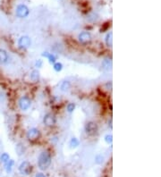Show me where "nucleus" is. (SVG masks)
Returning <instances> with one entry per match:
<instances>
[{"label":"nucleus","instance_id":"9b49d317","mask_svg":"<svg viewBox=\"0 0 161 177\" xmlns=\"http://www.w3.org/2000/svg\"><path fill=\"white\" fill-rule=\"evenodd\" d=\"M42 57L48 58V60H49V62L50 64H55V63L57 62V57L54 54L49 53V52H44V53L42 54Z\"/></svg>","mask_w":161,"mask_h":177},{"label":"nucleus","instance_id":"f8f14e48","mask_svg":"<svg viewBox=\"0 0 161 177\" xmlns=\"http://www.w3.org/2000/svg\"><path fill=\"white\" fill-rule=\"evenodd\" d=\"M105 41H106V44L107 47L112 48V46H113V33L112 32H108L107 34Z\"/></svg>","mask_w":161,"mask_h":177},{"label":"nucleus","instance_id":"1a4fd4ad","mask_svg":"<svg viewBox=\"0 0 161 177\" xmlns=\"http://www.w3.org/2000/svg\"><path fill=\"white\" fill-rule=\"evenodd\" d=\"M78 40L82 44H87L91 40V34L88 32H82L79 34Z\"/></svg>","mask_w":161,"mask_h":177},{"label":"nucleus","instance_id":"0eeeda50","mask_svg":"<svg viewBox=\"0 0 161 177\" xmlns=\"http://www.w3.org/2000/svg\"><path fill=\"white\" fill-rule=\"evenodd\" d=\"M16 15L19 18H26L29 15V8L24 5H20L16 8Z\"/></svg>","mask_w":161,"mask_h":177},{"label":"nucleus","instance_id":"a211bd4d","mask_svg":"<svg viewBox=\"0 0 161 177\" xmlns=\"http://www.w3.org/2000/svg\"><path fill=\"white\" fill-rule=\"evenodd\" d=\"M15 149H16V152L18 153V155H23L24 153V147L23 146V144H21V143H19L17 146H16V148H15Z\"/></svg>","mask_w":161,"mask_h":177},{"label":"nucleus","instance_id":"aec40b11","mask_svg":"<svg viewBox=\"0 0 161 177\" xmlns=\"http://www.w3.org/2000/svg\"><path fill=\"white\" fill-rule=\"evenodd\" d=\"M9 159H10V157H9V155H8L7 153H3V154L1 155V156H0V160H1L2 163H5V164H6Z\"/></svg>","mask_w":161,"mask_h":177},{"label":"nucleus","instance_id":"39448f33","mask_svg":"<svg viewBox=\"0 0 161 177\" xmlns=\"http://www.w3.org/2000/svg\"><path fill=\"white\" fill-rule=\"evenodd\" d=\"M19 171L23 175H29L32 171V166L28 161H24L20 165Z\"/></svg>","mask_w":161,"mask_h":177},{"label":"nucleus","instance_id":"4468645a","mask_svg":"<svg viewBox=\"0 0 161 177\" xmlns=\"http://www.w3.org/2000/svg\"><path fill=\"white\" fill-rule=\"evenodd\" d=\"M102 67H103V69L109 71L112 67V61L110 59H105L102 63Z\"/></svg>","mask_w":161,"mask_h":177},{"label":"nucleus","instance_id":"b1692460","mask_svg":"<svg viewBox=\"0 0 161 177\" xmlns=\"http://www.w3.org/2000/svg\"><path fill=\"white\" fill-rule=\"evenodd\" d=\"M35 177H46L43 173H37L36 174V176Z\"/></svg>","mask_w":161,"mask_h":177},{"label":"nucleus","instance_id":"7ed1b4c3","mask_svg":"<svg viewBox=\"0 0 161 177\" xmlns=\"http://www.w3.org/2000/svg\"><path fill=\"white\" fill-rule=\"evenodd\" d=\"M31 44H32V40L28 36H22L18 40V47L20 49L25 50L31 47Z\"/></svg>","mask_w":161,"mask_h":177},{"label":"nucleus","instance_id":"dca6fc26","mask_svg":"<svg viewBox=\"0 0 161 177\" xmlns=\"http://www.w3.org/2000/svg\"><path fill=\"white\" fill-rule=\"evenodd\" d=\"M60 88H61V90L62 91H66V90H68L71 88V83L68 81H65V82H62Z\"/></svg>","mask_w":161,"mask_h":177},{"label":"nucleus","instance_id":"20e7f679","mask_svg":"<svg viewBox=\"0 0 161 177\" xmlns=\"http://www.w3.org/2000/svg\"><path fill=\"white\" fill-rule=\"evenodd\" d=\"M43 123L46 126H49V127H52L54 126L56 123H57V118L55 116L54 114L52 113H48L44 115V118H43Z\"/></svg>","mask_w":161,"mask_h":177},{"label":"nucleus","instance_id":"f3484780","mask_svg":"<svg viewBox=\"0 0 161 177\" xmlns=\"http://www.w3.org/2000/svg\"><path fill=\"white\" fill-rule=\"evenodd\" d=\"M14 164H15L14 160H11V159H9V160L6 163V170H7V173H10V172L12 171V167H13Z\"/></svg>","mask_w":161,"mask_h":177},{"label":"nucleus","instance_id":"6e6552de","mask_svg":"<svg viewBox=\"0 0 161 177\" xmlns=\"http://www.w3.org/2000/svg\"><path fill=\"white\" fill-rule=\"evenodd\" d=\"M26 136H27V139L30 140H36L40 137V131L37 128H31L27 131Z\"/></svg>","mask_w":161,"mask_h":177},{"label":"nucleus","instance_id":"2eb2a0df","mask_svg":"<svg viewBox=\"0 0 161 177\" xmlns=\"http://www.w3.org/2000/svg\"><path fill=\"white\" fill-rule=\"evenodd\" d=\"M79 144H80V141H79V140L77 138H72L71 140H70V142H69V145H70V147L72 148H77L79 146Z\"/></svg>","mask_w":161,"mask_h":177},{"label":"nucleus","instance_id":"9d476101","mask_svg":"<svg viewBox=\"0 0 161 177\" xmlns=\"http://www.w3.org/2000/svg\"><path fill=\"white\" fill-rule=\"evenodd\" d=\"M8 61V54L6 50L0 48V65L6 64Z\"/></svg>","mask_w":161,"mask_h":177},{"label":"nucleus","instance_id":"412c9836","mask_svg":"<svg viewBox=\"0 0 161 177\" xmlns=\"http://www.w3.org/2000/svg\"><path fill=\"white\" fill-rule=\"evenodd\" d=\"M75 109V104L74 103H69L66 106V110L68 113H73Z\"/></svg>","mask_w":161,"mask_h":177},{"label":"nucleus","instance_id":"6ab92c4d","mask_svg":"<svg viewBox=\"0 0 161 177\" xmlns=\"http://www.w3.org/2000/svg\"><path fill=\"white\" fill-rule=\"evenodd\" d=\"M53 68H54V70L56 71V72H61L62 71V69H63V65L61 64V63H58V62H56L55 64H54V65H53Z\"/></svg>","mask_w":161,"mask_h":177},{"label":"nucleus","instance_id":"4be33fe9","mask_svg":"<svg viewBox=\"0 0 161 177\" xmlns=\"http://www.w3.org/2000/svg\"><path fill=\"white\" fill-rule=\"evenodd\" d=\"M105 141L107 143V144H111L112 141H113V136L112 134H107L105 136Z\"/></svg>","mask_w":161,"mask_h":177},{"label":"nucleus","instance_id":"ddd939ff","mask_svg":"<svg viewBox=\"0 0 161 177\" xmlns=\"http://www.w3.org/2000/svg\"><path fill=\"white\" fill-rule=\"evenodd\" d=\"M31 80L34 82H37L40 80V72L38 70H33L31 73Z\"/></svg>","mask_w":161,"mask_h":177},{"label":"nucleus","instance_id":"f03ea898","mask_svg":"<svg viewBox=\"0 0 161 177\" xmlns=\"http://www.w3.org/2000/svg\"><path fill=\"white\" fill-rule=\"evenodd\" d=\"M84 130L89 135H95L99 131V126L95 122H88L85 124Z\"/></svg>","mask_w":161,"mask_h":177},{"label":"nucleus","instance_id":"f257e3e1","mask_svg":"<svg viewBox=\"0 0 161 177\" xmlns=\"http://www.w3.org/2000/svg\"><path fill=\"white\" fill-rule=\"evenodd\" d=\"M51 164V156L49 152L43 151L40 154L38 158V165L40 169L46 170Z\"/></svg>","mask_w":161,"mask_h":177},{"label":"nucleus","instance_id":"5701e85b","mask_svg":"<svg viewBox=\"0 0 161 177\" xmlns=\"http://www.w3.org/2000/svg\"><path fill=\"white\" fill-rule=\"evenodd\" d=\"M42 65H43V62H42V60H40V59L37 60V61L35 62V66L38 67V68H40V67L42 66Z\"/></svg>","mask_w":161,"mask_h":177},{"label":"nucleus","instance_id":"423d86ee","mask_svg":"<svg viewBox=\"0 0 161 177\" xmlns=\"http://www.w3.org/2000/svg\"><path fill=\"white\" fill-rule=\"evenodd\" d=\"M31 105H32V101L27 96H24L19 99V106L23 111L28 110L30 108Z\"/></svg>","mask_w":161,"mask_h":177}]
</instances>
